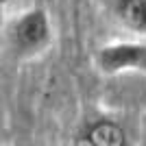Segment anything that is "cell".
Wrapping results in <instances>:
<instances>
[{
    "label": "cell",
    "mask_w": 146,
    "mask_h": 146,
    "mask_svg": "<svg viewBox=\"0 0 146 146\" xmlns=\"http://www.w3.org/2000/svg\"><path fill=\"white\" fill-rule=\"evenodd\" d=\"M118 20L133 33H146V0H116Z\"/></svg>",
    "instance_id": "cell-4"
},
{
    "label": "cell",
    "mask_w": 146,
    "mask_h": 146,
    "mask_svg": "<svg viewBox=\"0 0 146 146\" xmlns=\"http://www.w3.org/2000/svg\"><path fill=\"white\" fill-rule=\"evenodd\" d=\"M76 144H90V146H120L127 144V133L122 124H118L111 118L87 122L83 131L76 135Z\"/></svg>",
    "instance_id": "cell-3"
},
{
    "label": "cell",
    "mask_w": 146,
    "mask_h": 146,
    "mask_svg": "<svg viewBox=\"0 0 146 146\" xmlns=\"http://www.w3.org/2000/svg\"><path fill=\"white\" fill-rule=\"evenodd\" d=\"M0 2H2V5L7 7V5H9V2H11V0H0Z\"/></svg>",
    "instance_id": "cell-5"
},
{
    "label": "cell",
    "mask_w": 146,
    "mask_h": 146,
    "mask_svg": "<svg viewBox=\"0 0 146 146\" xmlns=\"http://www.w3.org/2000/svg\"><path fill=\"white\" fill-rule=\"evenodd\" d=\"M7 48L15 59H35L48 50L52 42L50 15L39 7L26 9L7 22L5 29Z\"/></svg>",
    "instance_id": "cell-1"
},
{
    "label": "cell",
    "mask_w": 146,
    "mask_h": 146,
    "mask_svg": "<svg viewBox=\"0 0 146 146\" xmlns=\"http://www.w3.org/2000/svg\"><path fill=\"white\" fill-rule=\"evenodd\" d=\"M96 68L105 76L140 72L146 76V44L142 42H113L96 52Z\"/></svg>",
    "instance_id": "cell-2"
}]
</instances>
